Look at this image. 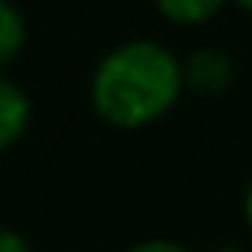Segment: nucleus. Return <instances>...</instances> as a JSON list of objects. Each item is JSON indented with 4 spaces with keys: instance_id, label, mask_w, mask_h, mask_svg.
I'll use <instances>...</instances> for the list:
<instances>
[{
    "instance_id": "f257e3e1",
    "label": "nucleus",
    "mask_w": 252,
    "mask_h": 252,
    "mask_svg": "<svg viewBox=\"0 0 252 252\" xmlns=\"http://www.w3.org/2000/svg\"><path fill=\"white\" fill-rule=\"evenodd\" d=\"M186 86V67L167 45L123 41L93 71V108L115 126H141L163 115Z\"/></svg>"
},
{
    "instance_id": "f03ea898",
    "label": "nucleus",
    "mask_w": 252,
    "mask_h": 252,
    "mask_svg": "<svg viewBox=\"0 0 252 252\" xmlns=\"http://www.w3.org/2000/svg\"><path fill=\"white\" fill-rule=\"evenodd\" d=\"M182 67H186V82L200 93H222L226 86H234L237 74V63L226 48H197Z\"/></svg>"
},
{
    "instance_id": "7ed1b4c3",
    "label": "nucleus",
    "mask_w": 252,
    "mask_h": 252,
    "mask_svg": "<svg viewBox=\"0 0 252 252\" xmlns=\"http://www.w3.org/2000/svg\"><path fill=\"white\" fill-rule=\"evenodd\" d=\"M30 123V96L23 93V86L0 74V149L11 145Z\"/></svg>"
},
{
    "instance_id": "20e7f679",
    "label": "nucleus",
    "mask_w": 252,
    "mask_h": 252,
    "mask_svg": "<svg viewBox=\"0 0 252 252\" xmlns=\"http://www.w3.org/2000/svg\"><path fill=\"white\" fill-rule=\"evenodd\" d=\"M26 41V19L11 0H0V67L15 60Z\"/></svg>"
},
{
    "instance_id": "39448f33",
    "label": "nucleus",
    "mask_w": 252,
    "mask_h": 252,
    "mask_svg": "<svg viewBox=\"0 0 252 252\" xmlns=\"http://www.w3.org/2000/svg\"><path fill=\"white\" fill-rule=\"evenodd\" d=\"M222 0H156V8L174 23H204L219 11Z\"/></svg>"
},
{
    "instance_id": "423d86ee",
    "label": "nucleus",
    "mask_w": 252,
    "mask_h": 252,
    "mask_svg": "<svg viewBox=\"0 0 252 252\" xmlns=\"http://www.w3.org/2000/svg\"><path fill=\"white\" fill-rule=\"evenodd\" d=\"M126 252H189V249H186V245H178V241H167V237H152V241L130 245Z\"/></svg>"
},
{
    "instance_id": "0eeeda50",
    "label": "nucleus",
    "mask_w": 252,
    "mask_h": 252,
    "mask_svg": "<svg viewBox=\"0 0 252 252\" xmlns=\"http://www.w3.org/2000/svg\"><path fill=\"white\" fill-rule=\"evenodd\" d=\"M0 252H30L23 234H15L11 226H0Z\"/></svg>"
},
{
    "instance_id": "6e6552de",
    "label": "nucleus",
    "mask_w": 252,
    "mask_h": 252,
    "mask_svg": "<svg viewBox=\"0 0 252 252\" xmlns=\"http://www.w3.org/2000/svg\"><path fill=\"white\" fill-rule=\"evenodd\" d=\"M245 219H249V226H252V186H249V193H245Z\"/></svg>"
},
{
    "instance_id": "1a4fd4ad",
    "label": "nucleus",
    "mask_w": 252,
    "mask_h": 252,
    "mask_svg": "<svg viewBox=\"0 0 252 252\" xmlns=\"http://www.w3.org/2000/svg\"><path fill=\"white\" fill-rule=\"evenodd\" d=\"M215 252H241V249H234V245H222V249H215Z\"/></svg>"
},
{
    "instance_id": "9d476101",
    "label": "nucleus",
    "mask_w": 252,
    "mask_h": 252,
    "mask_svg": "<svg viewBox=\"0 0 252 252\" xmlns=\"http://www.w3.org/2000/svg\"><path fill=\"white\" fill-rule=\"evenodd\" d=\"M237 4H245V8H252V0H237Z\"/></svg>"
}]
</instances>
